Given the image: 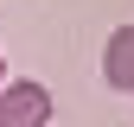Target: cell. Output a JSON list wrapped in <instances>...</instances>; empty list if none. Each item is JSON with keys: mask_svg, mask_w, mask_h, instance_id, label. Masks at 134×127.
<instances>
[{"mask_svg": "<svg viewBox=\"0 0 134 127\" xmlns=\"http://www.w3.org/2000/svg\"><path fill=\"white\" fill-rule=\"evenodd\" d=\"M0 127H51V89L32 76L0 83Z\"/></svg>", "mask_w": 134, "mask_h": 127, "instance_id": "6da1fadb", "label": "cell"}, {"mask_svg": "<svg viewBox=\"0 0 134 127\" xmlns=\"http://www.w3.org/2000/svg\"><path fill=\"white\" fill-rule=\"evenodd\" d=\"M102 76H109V89H128L134 95V26H121L109 38V51H102Z\"/></svg>", "mask_w": 134, "mask_h": 127, "instance_id": "7a4b0ae2", "label": "cell"}, {"mask_svg": "<svg viewBox=\"0 0 134 127\" xmlns=\"http://www.w3.org/2000/svg\"><path fill=\"white\" fill-rule=\"evenodd\" d=\"M0 83H7V57H0Z\"/></svg>", "mask_w": 134, "mask_h": 127, "instance_id": "3957f363", "label": "cell"}]
</instances>
